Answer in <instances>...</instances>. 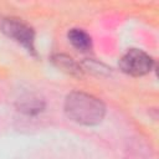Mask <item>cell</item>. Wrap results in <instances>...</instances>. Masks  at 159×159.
I'll return each instance as SVG.
<instances>
[{"label":"cell","mask_w":159,"mask_h":159,"mask_svg":"<svg viewBox=\"0 0 159 159\" xmlns=\"http://www.w3.org/2000/svg\"><path fill=\"white\" fill-rule=\"evenodd\" d=\"M119 67L124 73L138 77L149 73L154 67V61L147 52L132 48L123 55L119 61Z\"/></svg>","instance_id":"3"},{"label":"cell","mask_w":159,"mask_h":159,"mask_svg":"<svg viewBox=\"0 0 159 159\" xmlns=\"http://www.w3.org/2000/svg\"><path fill=\"white\" fill-rule=\"evenodd\" d=\"M65 112L67 117L76 123L83 125H96L104 118L106 107L98 98L91 94L72 92L66 97Z\"/></svg>","instance_id":"1"},{"label":"cell","mask_w":159,"mask_h":159,"mask_svg":"<svg viewBox=\"0 0 159 159\" xmlns=\"http://www.w3.org/2000/svg\"><path fill=\"white\" fill-rule=\"evenodd\" d=\"M67 37H68V41L72 43V46L78 51L87 52L92 48L91 36L81 29H71L67 34Z\"/></svg>","instance_id":"4"},{"label":"cell","mask_w":159,"mask_h":159,"mask_svg":"<svg viewBox=\"0 0 159 159\" xmlns=\"http://www.w3.org/2000/svg\"><path fill=\"white\" fill-rule=\"evenodd\" d=\"M52 62L56 67H58L60 70L65 71L66 73L71 75V76H82V70L81 67L68 56L66 55H55L52 57Z\"/></svg>","instance_id":"5"},{"label":"cell","mask_w":159,"mask_h":159,"mask_svg":"<svg viewBox=\"0 0 159 159\" xmlns=\"http://www.w3.org/2000/svg\"><path fill=\"white\" fill-rule=\"evenodd\" d=\"M0 31L20 43L29 53L36 56L35 31L21 19L12 16H0Z\"/></svg>","instance_id":"2"}]
</instances>
